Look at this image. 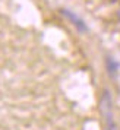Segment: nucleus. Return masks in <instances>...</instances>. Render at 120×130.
<instances>
[{"label":"nucleus","instance_id":"obj_3","mask_svg":"<svg viewBox=\"0 0 120 130\" xmlns=\"http://www.w3.org/2000/svg\"><path fill=\"white\" fill-rule=\"evenodd\" d=\"M107 67H108V72H110V73H116V72H117V63H116L111 57L107 59Z\"/></svg>","mask_w":120,"mask_h":130},{"label":"nucleus","instance_id":"obj_1","mask_svg":"<svg viewBox=\"0 0 120 130\" xmlns=\"http://www.w3.org/2000/svg\"><path fill=\"white\" fill-rule=\"evenodd\" d=\"M111 96L106 91L101 96V102H100V108H101L102 120H104V130H116V123L113 118V105H111Z\"/></svg>","mask_w":120,"mask_h":130},{"label":"nucleus","instance_id":"obj_2","mask_svg":"<svg viewBox=\"0 0 120 130\" xmlns=\"http://www.w3.org/2000/svg\"><path fill=\"white\" fill-rule=\"evenodd\" d=\"M63 13H65V15H66V16H67L69 19H70V21H72L73 25H75V26H76V28H78L79 31H86V26L84 25V22H82V21H81L79 18H76V16L73 15V13H70L69 10H63Z\"/></svg>","mask_w":120,"mask_h":130}]
</instances>
